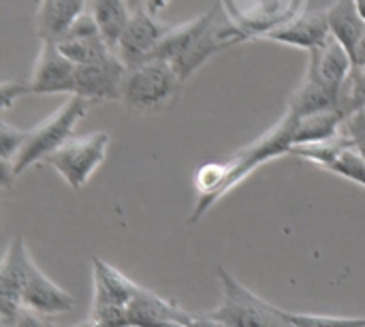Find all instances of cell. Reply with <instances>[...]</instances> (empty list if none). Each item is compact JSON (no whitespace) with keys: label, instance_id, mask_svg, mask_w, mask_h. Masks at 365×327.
Instances as JSON below:
<instances>
[{"label":"cell","instance_id":"1","mask_svg":"<svg viewBox=\"0 0 365 327\" xmlns=\"http://www.w3.org/2000/svg\"><path fill=\"white\" fill-rule=\"evenodd\" d=\"M184 81L167 60H148L126 71L122 84V105L137 114H158L173 109Z\"/></svg>","mask_w":365,"mask_h":327},{"label":"cell","instance_id":"2","mask_svg":"<svg viewBox=\"0 0 365 327\" xmlns=\"http://www.w3.org/2000/svg\"><path fill=\"white\" fill-rule=\"evenodd\" d=\"M90 105H92L90 101H86L77 94H71L49 118H45L34 129H28L26 141L11 167L13 178L17 180L28 167H32L38 161H45L62 144H66L73 137L79 120L86 118Z\"/></svg>","mask_w":365,"mask_h":327},{"label":"cell","instance_id":"3","mask_svg":"<svg viewBox=\"0 0 365 327\" xmlns=\"http://www.w3.org/2000/svg\"><path fill=\"white\" fill-rule=\"evenodd\" d=\"M220 281L222 300L216 311L205 313L216 321L229 327H295L291 313L280 311L252 293L244 283H240L227 268H216Z\"/></svg>","mask_w":365,"mask_h":327},{"label":"cell","instance_id":"4","mask_svg":"<svg viewBox=\"0 0 365 327\" xmlns=\"http://www.w3.org/2000/svg\"><path fill=\"white\" fill-rule=\"evenodd\" d=\"M295 124H297V116L291 114L289 109L284 111V116L278 120V124L274 129H269L265 135H261L257 141H252L250 146L242 148L240 152H235L227 163H222V186L218 193V199L225 197L231 188H235L244 178H248L257 167L265 165L272 159L291 154L293 148V133H295Z\"/></svg>","mask_w":365,"mask_h":327},{"label":"cell","instance_id":"5","mask_svg":"<svg viewBox=\"0 0 365 327\" xmlns=\"http://www.w3.org/2000/svg\"><path fill=\"white\" fill-rule=\"evenodd\" d=\"M92 283L90 319L103 327H128V306L141 287L98 257L92 259Z\"/></svg>","mask_w":365,"mask_h":327},{"label":"cell","instance_id":"6","mask_svg":"<svg viewBox=\"0 0 365 327\" xmlns=\"http://www.w3.org/2000/svg\"><path fill=\"white\" fill-rule=\"evenodd\" d=\"M109 148V135L105 131H94L88 135H73L53 154L45 159L60 178L75 191H79L92 173L103 165Z\"/></svg>","mask_w":365,"mask_h":327},{"label":"cell","instance_id":"7","mask_svg":"<svg viewBox=\"0 0 365 327\" xmlns=\"http://www.w3.org/2000/svg\"><path fill=\"white\" fill-rule=\"evenodd\" d=\"M77 64L53 41H41V49L28 81V94H75Z\"/></svg>","mask_w":365,"mask_h":327},{"label":"cell","instance_id":"8","mask_svg":"<svg viewBox=\"0 0 365 327\" xmlns=\"http://www.w3.org/2000/svg\"><path fill=\"white\" fill-rule=\"evenodd\" d=\"M169 26L160 24L148 9H137L133 11V17L126 26V30L120 36L118 43V58L124 62L126 69L139 66L148 60H152L160 39Z\"/></svg>","mask_w":365,"mask_h":327},{"label":"cell","instance_id":"9","mask_svg":"<svg viewBox=\"0 0 365 327\" xmlns=\"http://www.w3.org/2000/svg\"><path fill=\"white\" fill-rule=\"evenodd\" d=\"M32 257L26 248V242L21 236L13 238V242L6 248V255L2 259L0 268V321L2 326L11 323L17 311L21 308V298L28 281Z\"/></svg>","mask_w":365,"mask_h":327},{"label":"cell","instance_id":"10","mask_svg":"<svg viewBox=\"0 0 365 327\" xmlns=\"http://www.w3.org/2000/svg\"><path fill=\"white\" fill-rule=\"evenodd\" d=\"M126 71L128 69L118 58V54L98 64H81L75 73V94L90 101L92 105L122 101V84Z\"/></svg>","mask_w":365,"mask_h":327},{"label":"cell","instance_id":"11","mask_svg":"<svg viewBox=\"0 0 365 327\" xmlns=\"http://www.w3.org/2000/svg\"><path fill=\"white\" fill-rule=\"evenodd\" d=\"M244 39V34L240 32V30H235V28H218L216 24H212L205 32H201L192 43H190V47L182 54V56H178L171 64H173V69L178 71V75H180V79L186 84L212 56H216L218 51H222V49H227V47H231V45H235L237 41H242Z\"/></svg>","mask_w":365,"mask_h":327},{"label":"cell","instance_id":"12","mask_svg":"<svg viewBox=\"0 0 365 327\" xmlns=\"http://www.w3.org/2000/svg\"><path fill=\"white\" fill-rule=\"evenodd\" d=\"M353 58L346 51V47L336 41L334 36L327 39V43H323L321 47L310 51L308 58V66H306V75L336 92H340L344 79L349 77V73L353 71Z\"/></svg>","mask_w":365,"mask_h":327},{"label":"cell","instance_id":"13","mask_svg":"<svg viewBox=\"0 0 365 327\" xmlns=\"http://www.w3.org/2000/svg\"><path fill=\"white\" fill-rule=\"evenodd\" d=\"M329 36H331V30H329L325 11L304 13V15L291 19L289 24L274 28V30H267L263 34V39H267V41L289 45V47H297V49H308V51L327 43Z\"/></svg>","mask_w":365,"mask_h":327},{"label":"cell","instance_id":"14","mask_svg":"<svg viewBox=\"0 0 365 327\" xmlns=\"http://www.w3.org/2000/svg\"><path fill=\"white\" fill-rule=\"evenodd\" d=\"M21 306L53 317V315L68 313L75 306V300L64 289H60L51 278H47L38 270V266L32 261L30 270H28V281H26Z\"/></svg>","mask_w":365,"mask_h":327},{"label":"cell","instance_id":"15","mask_svg":"<svg viewBox=\"0 0 365 327\" xmlns=\"http://www.w3.org/2000/svg\"><path fill=\"white\" fill-rule=\"evenodd\" d=\"M88 11V0H41L36 11V32L41 41H60L73 21Z\"/></svg>","mask_w":365,"mask_h":327},{"label":"cell","instance_id":"16","mask_svg":"<svg viewBox=\"0 0 365 327\" xmlns=\"http://www.w3.org/2000/svg\"><path fill=\"white\" fill-rule=\"evenodd\" d=\"M327 24H329V30H331V36L336 41H340L346 51L355 54L359 41L364 39L365 34V19L357 6L355 0H336L327 11Z\"/></svg>","mask_w":365,"mask_h":327},{"label":"cell","instance_id":"17","mask_svg":"<svg viewBox=\"0 0 365 327\" xmlns=\"http://www.w3.org/2000/svg\"><path fill=\"white\" fill-rule=\"evenodd\" d=\"M212 24H216V11H207V13H201L197 15L195 19L190 21H184L180 26H169V30L165 32V36L160 39L152 60H167V62H173L178 56H182L190 43L201 34L205 32Z\"/></svg>","mask_w":365,"mask_h":327},{"label":"cell","instance_id":"18","mask_svg":"<svg viewBox=\"0 0 365 327\" xmlns=\"http://www.w3.org/2000/svg\"><path fill=\"white\" fill-rule=\"evenodd\" d=\"M338 101H340V92H336V90L310 79L308 75H304V79L299 81V86L291 94L287 109L291 114H295L297 118H304V116H310L317 111L338 109Z\"/></svg>","mask_w":365,"mask_h":327},{"label":"cell","instance_id":"19","mask_svg":"<svg viewBox=\"0 0 365 327\" xmlns=\"http://www.w3.org/2000/svg\"><path fill=\"white\" fill-rule=\"evenodd\" d=\"M88 11L94 15L105 41L113 49H118L120 36L133 17L128 0H88Z\"/></svg>","mask_w":365,"mask_h":327},{"label":"cell","instance_id":"20","mask_svg":"<svg viewBox=\"0 0 365 327\" xmlns=\"http://www.w3.org/2000/svg\"><path fill=\"white\" fill-rule=\"evenodd\" d=\"M344 116L340 109H325L317 111L304 118H297L295 133H293V146H306V144H319L327 141L340 135Z\"/></svg>","mask_w":365,"mask_h":327},{"label":"cell","instance_id":"21","mask_svg":"<svg viewBox=\"0 0 365 327\" xmlns=\"http://www.w3.org/2000/svg\"><path fill=\"white\" fill-rule=\"evenodd\" d=\"M56 45L77 66H81V64H98V62H105L111 56H115V49L105 41L103 34L79 36V39H60V41H56Z\"/></svg>","mask_w":365,"mask_h":327},{"label":"cell","instance_id":"22","mask_svg":"<svg viewBox=\"0 0 365 327\" xmlns=\"http://www.w3.org/2000/svg\"><path fill=\"white\" fill-rule=\"evenodd\" d=\"M26 135L28 131L24 129H17V126H11L9 122H2L0 126V161H2V184L6 188H11L13 184V173H11V167H13V161L15 156L19 154L24 141H26Z\"/></svg>","mask_w":365,"mask_h":327},{"label":"cell","instance_id":"23","mask_svg":"<svg viewBox=\"0 0 365 327\" xmlns=\"http://www.w3.org/2000/svg\"><path fill=\"white\" fill-rule=\"evenodd\" d=\"M338 109L344 118L365 109V66H353V71L344 79L340 88Z\"/></svg>","mask_w":365,"mask_h":327},{"label":"cell","instance_id":"24","mask_svg":"<svg viewBox=\"0 0 365 327\" xmlns=\"http://www.w3.org/2000/svg\"><path fill=\"white\" fill-rule=\"evenodd\" d=\"M325 169L340 178H346L359 186H365V159L355 146L342 148Z\"/></svg>","mask_w":365,"mask_h":327},{"label":"cell","instance_id":"25","mask_svg":"<svg viewBox=\"0 0 365 327\" xmlns=\"http://www.w3.org/2000/svg\"><path fill=\"white\" fill-rule=\"evenodd\" d=\"M295 327H364L365 319L355 317H331V315H299L291 313Z\"/></svg>","mask_w":365,"mask_h":327},{"label":"cell","instance_id":"26","mask_svg":"<svg viewBox=\"0 0 365 327\" xmlns=\"http://www.w3.org/2000/svg\"><path fill=\"white\" fill-rule=\"evenodd\" d=\"M2 327H56V323L51 321L49 315H43V313H36L32 308H19L17 315L13 317L11 323Z\"/></svg>","mask_w":365,"mask_h":327},{"label":"cell","instance_id":"27","mask_svg":"<svg viewBox=\"0 0 365 327\" xmlns=\"http://www.w3.org/2000/svg\"><path fill=\"white\" fill-rule=\"evenodd\" d=\"M0 94H2V107H4V109H9V107L13 105V101H17V99H21V96H26V94H28V84L9 79V81H4V84H2Z\"/></svg>","mask_w":365,"mask_h":327},{"label":"cell","instance_id":"28","mask_svg":"<svg viewBox=\"0 0 365 327\" xmlns=\"http://www.w3.org/2000/svg\"><path fill=\"white\" fill-rule=\"evenodd\" d=\"M190 327H229L222 321H216L212 319L210 315H195L192 321H190Z\"/></svg>","mask_w":365,"mask_h":327},{"label":"cell","instance_id":"29","mask_svg":"<svg viewBox=\"0 0 365 327\" xmlns=\"http://www.w3.org/2000/svg\"><path fill=\"white\" fill-rule=\"evenodd\" d=\"M169 2H171V0H145V9H148L152 15H156V13L165 11Z\"/></svg>","mask_w":365,"mask_h":327},{"label":"cell","instance_id":"30","mask_svg":"<svg viewBox=\"0 0 365 327\" xmlns=\"http://www.w3.org/2000/svg\"><path fill=\"white\" fill-rule=\"evenodd\" d=\"M353 64H355V66H365V34L364 39L359 41L355 54H353Z\"/></svg>","mask_w":365,"mask_h":327},{"label":"cell","instance_id":"31","mask_svg":"<svg viewBox=\"0 0 365 327\" xmlns=\"http://www.w3.org/2000/svg\"><path fill=\"white\" fill-rule=\"evenodd\" d=\"M73 327H103V326H101V323H96L94 319H90V317H88L86 321H81V323H77V326H73Z\"/></svg>","mask_w":365,"mask_h":327},{"label":"cell","instance_id":"32","mask_svg":"<svg viewBox=\"0 0 365 327\" xmlns=\"http://www.w3.org/2000/svg\"><path fill=\"white\" fill-rule=\"evenodd\" d=\"M357 2V6H359V11H361V15H364L365 19V0H355Z\"/></svg>","mask_w":365,"mask_h":327},{"label":"cell","instance_id":"33","mask_svg":"<svg viewBox=\"0 0 365 327\" xmlns=\"http://www.w3.org/2000/svg\"><path fill=\"white\" fill-rule=\"evenodd\" d=\"M357 150H359V152H361V156H364V159H365V144H364V146H359V148H357Z\"/></svg>","mask_w":365,"mask_h":327},{"label":"cell","instance_id":"34","mask_svg":"<svg viewBox=\"0 0 365 327\" xmlns=\"http://www.w3.org/2000/svg\"><path fill=\"white\" fill-rule=\"evenodd\" d=\"M128 2H130V0H128Z\"/></svg>","mask_w":365,"mask_h":327},{"label":"cell","instance_id":"35","mask_svg":"<svg viewBox=\"0 0 365 327\" xmlns=\"http://www.w3.org/2000/svg\"><path fill=\"white\" fill-rule=\"evenodd\" d=\"M364 327H365V326H364Z\"/></svg>","mask_w":365,"mask_h":327}]
</instances>
